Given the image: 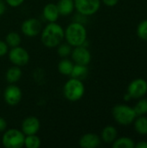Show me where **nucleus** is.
<instances>
[{"label":"nucleus","mask_w":147,"mask_h":148,"mask_svg":"<svg viewBox=\"0 0 147 148\" xmlns=\"http://www.w3.org/2000/svg\"><path fill=\"white\" fill-rule=\"evenodd\" d=\"M63 40L64 29L56 22L49 23L41 31V42L47 48H56Z\"/></svg>","instance_id":"obj_1"},{"label":"nucleus","mask_w":147,"mask_h":148,"mask_svg":"<svg viewBox=\"0 0 147 148\" xmlns=\"http://www.w3.org/2000/svg\"><path fill=\"white\" fill-rule=\"evenodd\" d=\"M88 32L84 24L75 21L69 23L64 29V39L70 46L77 47L87 42Z\"/></svg>","instance_id":"obj_2"},{"label":"nucleus","mask_w":147,"mask_h":148,"mask_svg":"<svg viewBox=\"0 0 147 148\" xmlns=\"http://www.w3.org/2000/svg\"><path fill=\"white\" fill-rule=\"evenodd\" d=\"M62 93L68 101L75 102L80 101L85 94V85L83 81L71 77L65 82Z\"/></svg>","instance_id":"obj_3"},{"label":"nucleus","mask_w":147,"mask_h":148,"mask_svg":"<svg viewBox=\"0 0 147 148\" xmlns=\"http://www.w3.org/2000/svg\"><path fill=\"white\" fill-rule=\"evenodd\" d=\"M112 114L114 121L122 126H128L133 123L137 114L133 108L126 104H118L113 108Z\"/></svg>","instance_id":"obj_4"},{"label":"nucleus","mask_w":147,"mask_h":148,"mask_svg":"<svg viewBox=\"0 0 147 148\" xmlns=\"http://www.w3.org/2000/svg\"><path fill=\"white\" fill-rule=\"evenodd\" d=\"M24 134L16 128L6 129L2 136V144L5 148H22L24 146Z\"/></svg>","instance_id":"obj_5"},{"label":"nucleus","mask_w":147,"mask_h":148,"mask_svg":"<svg viewBox=\"0 0 147 148\" xmlns=\"http://www.w3.org/2000/svg\"><path fill=\"white\" fill-rule=\"evenodd\" d=\"M76 11L86 16H90L98 12L101 8V0H74Z\"/></svg>","instance_id":"obj_6"},{"label":"nucleus","mask_w":147,"mask_h":148,"mask_svg":"<svg viewBox=\"0 0 147 148\" xmlns=\"http://www.w3.org/2000/svg\"><path fill=\"white\" fill-rule=\"evenodd\" d=\"M8 56L10 62L13 65L18 66L20 68L24 67L29 62V52L21 46L11 48L10 50H9L8 52Z\"/></svg>","instance_id":"obj_7"},{"label":"nucleus","mask_w":147,"mask_h":148,"mask_svg":"<svg viewBox=\"0 0 147 148\" xmlns=\"http://www.w3.org/2000/svg\"><path fill=\"white\" fill-rule=\"evenodd\" d=\"M126 93L132 99L139 100L144 97L147 93V82L143 78L134 79L129 83Z\"/></svg>","instance_id":"obj_8"},{"label":"nucleus","mask_w":147,"mask_h":148,"mask_svg":"<svg viewBox=\"0 0 147 148\" xmlns=\"http://www.w3.org/2000/svg\"><path fill=\"white\" fill-rule=\"evenodd\" d=\"M42 29V24L37 18H28L24 20L21 25L22 33L28 37H35L38 36Z\"/></svg>","instance_id":"obj_9"},{"label":"nucleus","mask_w":147,"mask_h":148,"mask_svg":"<svg viewBox=\"0 0 147 148\" xmlns=\"http://www.w3.org/2000/svg\"><path fill=\"white\" fill-rule=\"evenodd\" d=\"M3 100L9 106H16L20 103L23 98L22 89L16 84H10L3 91Z\"/></svg>","instance_id":"obj_10"},{"label":"nucleus","mask_w":147,"mask_h":148,"mask_svg":"<svg viewBox=\"0 0 147 148\" xmlns=\"http://www.w3.org/2000/svg\"><path fill=\"white\" fill-rule=\"evenodd\" d=\"M70 56H71L72 61L75 64L88 66L91 62V60H92V55L89 49H88V47L84 45L74 47Z\"/></svg>","instance_id":"obj_11"},{"label":"nucleus","mask_w":147,"mask_h":148,"mask_svg":"<svg viewBox=\"0 0 147 148\" xmlns=\"http://www.w3.org/2000/svg\"><path fill=\"white\" fill-rule=\"evenodd\" d=\"M40 127L41 123L38 118L36 116H29L22 121L21 131L24 134V135L36 134L40 130Z\"/></svg>","instance_id":"obj_12"},{"label":"nucleus","mask_w":147,"mask_h":148,"mask_svg":"<svg viewBox=\"0 0 147 148\" xmlns=\"http://www.w3.org/2000/svg\"><path fill=\"white\" fill-rule=\"evenodd\" d=\"M101 143V137L94 133L85 134L79 140V146L81 148H96L100 147Z\"/></svg>","instance_id":"obj_13"},{"label":"nucleus","mask_w":147,"mask_h":148,"mask_svg":"<svg viewBox=\"0 0 147 148\" xmlns=\"http://www.w3.org/2000/svg\"><path fill=\"white\" fill-rule=\"evenodd\" d=\"M42 16L48 23H54L57 22L59 19L60 13L57 9L56 3H47L42 10Z\"/></svg>","instance_id":"obj_14"},{"label":"nucleus","mask_w":147,"mask_h":148,"mask_svg":"<svg viewBox=\"0 0 147 148\" xmlns=\"http://www.w3.org/2000/svg\"><path fill=\"white\" fill-rule=\"evenodd\" d=\"M56 6L60 16H68L71 15L75 10L74 0H59L56 3Z\"/></svg>","instance_id":"obj_15"},{"label":"nucleus","mask_w":147,"mask_h":148,"mask_svg":"<svg viewBox=\"0 0 147 148\" xmlns=\"http://www.w3.org/2000/svg\"><path fill=\"white\" fill-rule=\"evenodd\" d=\"M117 138H118V131L113 126L108 125L102 129L101 139L103 142L107 144H112Z\"/></svg>","instance_id":"obj_16"},{"label":"nucleus","mask_w":147,"mask_h":148,"mask_svg":"<svg viewBox=\"0 0 147 148\" xmlns=\"http://www.w3.org/2000/svg\"><path fill=\"white\" fill-rule=\"evenodd\" d=\"M22 75H23V73H22L21 68L18 66L13 65L7 69L5 73V79L9 84H16L17 82L20 81Z\"/></svg>","instance_id":"obj_17"},{"label":"nucleus","mask_w":147,"mask_h":148,"mask_svg":"<svg viewBox=\"0 0 147 148\" xmlns=\"http://www.w3.org/2000/svg\"><path fill=\"white\" fill-rule=\"evenodd\" d=\"M74 65H75L74 62L68 59V57L62 58L57 65L58 72L62 75L70 76L72 70H73V68H74Z\"/></svg>","instance_id":"obj_18"},{"label":"nucleus","mask_w":147,"mask_h":148,"mask_svg":"<svg viewBox=\"0 0 147 148\" xmlns=\"http://www.w3.org/2000/svg\"><path fill=\"white\" fill-rule=\"evenodd\" d=\"M88 75V69L86 65H81V64H75L74 65L72 73L70 75V77L79 79V80H85Z\"/></svg>","instance_id":"obj_19"},{"label":"nucleus","mask_w":147,"mask_h":148,"mask_svg":"<svg viewBox=\"0 0 147 148\" xmlns=\"http://www.w3.org/2000/svg\"><path fill=\"white\" fill-rule=\"evenodd\" d=\"M134 130L140 135H147V117L145 115L137 116L133 121Z\"/></svg>","instance_id":"obj_20"},{"label":"nucleus","mask_w":147,"mask_h":148,"mask_svg":"<svg viewBox=\"0 0 147 148\" xmlns=\"http://www.w3.org/2000/svg\"><path fill=\"white\" fill-rule=\"evenodd\" d=\"M112 147L113 148H134L135 143L133 140L129 137H120L117 138L112 143Z\"/></svg>","instance_id":"obj_21"},{"label":"nucleus","mask_w":147,"mask_h":148,"mask_svg":"<svg viewBox=\"0 0 147 148\" xmlns=\"http://www.w3.org/2000/svg\"><path fill=\"white\" fill-rule=\"evenodd\" d=\"M5 42L10 48L17 47V46H20V44L22 42V37L17 32L12 31V32H10L6 35Z\"/></svg>","instance_id":"obj_22"},{"label":"nucleus","mask_w":147,"mask_h":148,"mask_svg":"<svg viewBox=\"0 0 147 148\" xmlns=\"http://www.w3.org/2000/svg\"><path fill=\"white\" fill-rule=\"evenodd\" d=\"M41 140L36 134L25 135L24 146L26 148H39L41 147Z\"/></svg>","instance_id":"obj_23"},{"label":"nucleus","mask_w":147,"mask_h":148,"mask_svg":"<svg viewBox=\"0 0 147 148\" xmlns=\"http://www.w3.org/2000/svg\"><path fill=\"white\" fill-rule=\"evenodd\" d=\"M133 109L137 114V116L145 115L147 114V98H140L139 99L136 105L133 107Z\"/></svg>","instance_id":"obj_24"},{"label":"nucleus","mask_w":147,"mask_h":148,"mask_svg":"<svg viewBox=\"0 0 147 148\" xmlns=\"http://www.w3.org/2000/svg\"><path fill=\"white\" fill-rule=\"evenodd\" d=\"M57 54L60 57L62 58H66V57H68L70 55H71V52H72V46H70L68 42H62L60 43L57 47Z\"/></svg>","instance_id":"obj_25"},{"label":"nucleus","mask_w":147,"mask_h":148,"mask_svg":"<svg viewBox=\"0 0 147 148\" xmlns=\"http://www.w3.org/2000/svg\"><path fill=\"white\" fill-rule=\"evenodd\" d=\"M138 36L144 41H147V19L141 21L137 27Z\"/></svg>","instance_id":"obj_26"},{"label":"nucleus","mask_w":147,"mask_h":148,"mask_svg":"<svg viewBox=\"0 0 147 148\" xmlns=\"http://www.w3.org/2000/svg\"><path fill=\"white\" fill-rule=\"evenodd\" d=\"M9 52V46L8 44L5 42V41H2L0 40V57L4 56L5 55H7Z\"/></svg>","instance_id":"obj_27"},{"label":"nucleus","mask_w":147,"mask_h":148,"mask_svg":"<svg viewBox=\"0 0 147 148\" xmlns=\"http://www.w3.org/2000/svg\"><path fill=\"white\" fill-rule=\"evenodd\" d=\"M24 1L25 0H5V3L12 8H16L22 5Z\"/></svg>","instance_id":"obj_28"},{"label":"nucleus","mask_w":147,"mask_h":148,"mask_svg":"<svg viewBox=\"0 0 147 148\" xmlns=\"http://www.w3.org/2000/svg\"><path fill=\"white\" fill-rule=\"evenodd\" d=\"M87 17H88V16H84V15L80 14V13L77 12V15H75V21L77 22V23L85 24L86 22H87Z\"/></svg>","instance_id":"obj_29"},{"label":"nucleus","mask_w":147,"mask_h":148,"mask_svg":"<svg viewBox=\"0 0 147 148\" xmlns=\"http://www.w3.org/2000/svg\"><path fill=\"white\" fill-rule=\"evenodd\" d=\"M101 1L107 7H113L118 4L120 0H101Z\"/></svg>","instance_id":"obj_30"},{"label":"nucleus","mask_w":147,"mask_h":148,"mask_svg":"<svg viewBox=\"0 0 147 148\" xmlns=\"http://www.w3.org/2000/svg\"><path fill=\"white\" fill-rule=\"evenodd\" d=\"M7 121L4 118L0 116V133L4 132L7 129Z\"/></svg>","instance_id":"obj_31"},{"label":"nucleus","mask_w":147,"mask_h":148,"mask_svg":"<svg viewBox=\"0 0 147 148\" xmlns=\"http://www.w3.org/2000/svg\"><path fill=\"white\" fill-rule=\"evenodd\" d=\"M136 148H147V141H139L135 144Z\"/></svg>","instance_id":"obj_32"},{"label":"nucleus","mask_w":147,"mask_h":148,"mask_svg":"<svg viewBox=\"0 0 147 148\" xmlns=\"http://www.w3.org/2000/svg\"><path fill=\"white\" fill-rule=\"evenodd\" d=\"M5 10H6L5 4H4L3 2H1V3H0V16H1V15H3V14L5 12Z\"/></svg>","instance_id":"obj_33"},{"label":"nucleus","mask_w":147,"mask_h":148,"mask_svg":"<svg viewBox=\"0 0 147 148\" xmlns=\"http://www.w3.org/2000/svg\"><path fill=\"white\" fill-rule=\"evenodd\" d=\"M132 98H131V96L127 94V93H126L125 94V95H124V100L126 101H130Z\"/></svg>","instance_id":"obj_34"},{"label":"nucleus","mask_w":147,"mask_h":148,"mask_svg":"<svg viewBox=\"0 0 147 148\" xmlns=\"http://www.w3.org/2000/svg\"><path fill=\"white\" fill-rule=\"evenodd\" d=\"M1 2H2V1H1V0H0V3H1Z\"/></svg>","instance_id":"obj_35"}]
</instances>
